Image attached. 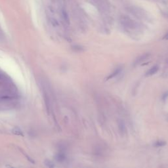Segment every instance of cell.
Masks as SVG:
<instances>
[{
	"instance_id": "cell-4",
	"label": "cell",
	"mask_w": 168,
	"mask_h": 168,
	"mask_svg": "<svg viewBox=\"0 0 168 168\" xmlns=\"http://www.w3.org/2000/svg\"><path fill=\"white\" fill-rule=\"evenodd\" d=\"M43 97H44L45 104V106H46L47 111L48 114H49L50 109H51V103H50V100L49 98V96H48L47 93L45 91L43 92Z\"/></svg>"
},
{
	"instance_id": "cell-15",
	"label": "cell",
	"mask_w": 168,
	"mask_h": 168,
	"mask_svg": "<svg viewBox=\"0 0 168 168\" xmlns=\"http://www.w3.org/2000/svg\"><path fill=\"white\" fill-rule=\"evenodd\" d=\"M1 38H2V34H1V33H0V39H1Z\"/></svg>"
},
{
	"instance_id": "cell-10",
	"label": "cell",
	"mask_w": 168,
	"mask_h": 168,
	"mask_svg": "<svg viewBox=\"0 0 168 168\" xmlns=\"http://www.w3.org/2000/svg\"><path fill=\"white\" fill-rule=\"evenodd\" d=\"M13 133L17 135H23V133L19 128H15L12 131Z\"/></svg>"
},
{
	"instance_id": "cell-8",
	"label": "cell",
	"mask_w": 168,
	"mask_h": 168,
	"mask_svg": "<svg viewBox=\"0 0 168 168\" xmlns=\"http://www.w3.org/2000/svg\"><path fill=\"white\" fill-rule=\"evenodd\" d=\"M55 159L57 161H59V162H63L66 159V156L63 152H59L55 156Z\"/></svg>"
},
{
	"instance_id": "cell-1",
	"label": "cell",
	"mask_w": 168,
	"mask_h": 168,
	"mask_svg": "<svg viewBox=\"0 0 168 168\" xmlns=\"http://www.w3.org/2000/svg\"><path fill=\"white\" fill-rule=\"evenodd\" d=\"M119 23L121 28L131 36H137L142 31L141 25L127 15H121Z\"/></svg>"
},
{
	"instance_id": "cell-9",
	"label": "cell",
	"mask_w": 168,
	"mask_h": 168,
	"mask_svg": "<svg viewBox=\"0 0 168 168\" xmlns=\"http://www.w3.org/2000/svg\"><path fill=\"white\" fill-rule=\"evenodd\" d=\"M121 70H122V68H117L116 70H114L110 75H109V76L106 77V80H108V79H112V78L114 77L115 76H118L119 73L121 72Z\"/></svg>"
},
{
	"instance_id": "cell-13",
	"label": "cell",
	"mask_w": 168,
	"mask_h": 168,
	"mask_svg": "<svg viewBox=\"0 0 168 168\" xmlns=\"http://www.w3.org/2000/svg\"><path fill=\"white\" fill-rule=\"evenodd\" d=\"M52 1V2H53V3H56V2H57L59 0H51Z\"/></svg>"
},
{
	"instance_id": "cell-7",
	"label": "cell",
	"mask_w": 168,
	"mask_h": 168,
	"mask_svg": "<svg viewBox=\"0 0 168 168\" xmlns=\"http://www.w3.org/2000/svg\"><path fill=\"white\" fill-rule=\"evenodd\" d=\"M158 69H159V67L156 65V66H153V67H152L151 68H150V69L149 70L148 72H147V74H146V75H147V76H152V75L155 74L157 72H158Z\"/></svg>"
},
{
	"instance_id": "cell-11",
	"label": "cell",
	"mask_w": 168,
	"mask_h": 168,
	"mask_svg": "<svg viewBox=\"0 0 168 168\" xmlns=\"http://www.w3.org/2000/svg\"><path fill=\"white\" fill-rule=\"evenodd\" d=\"M72 49L76 52H80V51H82L83 49L82 47L79 46V45H74L72 47Z\"/></svg>"
},
{
	"instance_id": "cell-5",
	"label": "cell",
	"mask_w": 168,
	"mask_h": 168,
	"mask_svg": "<svg viewBox=\"0 0 168 168\" xmlns=\"http://www.w3.org/2000/svg\"><path fill=\"white\" fill-rule=\"evenodd\" d=\"M61 15L62 20L64 21V23L68 24H69V17H68V15L66 11L64 10V9H62L61 12Z\"/></svg>"
},
{
	"instance_id": "cell-2",
	"label": "cell",
	"mask_w": 168,
	"mask_h": 168,
	"mask_svg": "<svg viewBox=\"0 0 168 168\" xmlns=\"http://www.w3.org/2000/svg\"><path fill=\"white\" fill-rule=\"evenodd\" d=\"M127 11L129 12L131 15H134L135 17L137 18H140V19H143V18H146V13L142 9L139 8L138 7H136V6H129L127 8Z\"/></svg>"
},
{
	"instance_id": "cell-6",
	"label": "cell",
	"mask_w": 168,
	"mask_h": 168,
	"mask_svg": "<svg viewBox=\"0 0 168 168\" xmlns=\"http://www.w3.org/2000/svg\"><path fill=\"white\" fill-rule=\"evenodd\" d=\"M118 128L120 133L124 134L126 131V127H125V125L124 124V121L122 120H119L118 121Z\"/></svg>"
},
{
	"instance_id": "cell-3",
	"label": "cell",
	"mask_w": 168,
	"mask_h": 168,
	"mask_svg": "<svg viewBox=\"0 0 168 168\" xmlns=\"http://www.w3.org/2000/svg\"><path fill=\"white\" fill-rule=\"evenodd\" d=\"M150 54L149 53H145V54H142L141 56H139L138 57H137L135 61H134L133 65L134 66H137L138 64H140L141 63H142L143 62L145 61L147 59H148V57H150Z\"/></svg>"
},
{
	"instance_id": "cell-14",
	"label": "cell",
	"mask_w": 168,
	"mask_h": 168,
	"mask_svg": "<svg viewBox=\"0 0 168 168\" xmlns=\"http://www.w3.org/2000/svg\"><path fill=\"white\" fill-rule=\"evenodd\" d=\"M167 93H165V96H164V97H163V99H166V98H167Z\"/></svg>"
},
{
	"instance_id": "cell-12",
	"label": "cell",
	"mask_w": 168,
	"mask_h": 168,
	"mask_svg": "<svg viewBox=\"0 0 168 168\" xmlns=\"http://www.w3.org/2000/svg\"><path fill=\"white\" fill-rule=\"evenodd\" d=\"M166 145V143H165V142L158 141L154 144V146L156 147H163V146H164V145Z\"/></svg>"
}]
</instances>
